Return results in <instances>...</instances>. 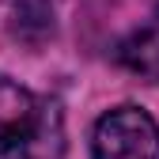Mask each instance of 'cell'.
Returning <instances> with one entry per match:
<instances>
[{"label": "cell", "instance_id": "obj_1", "mask_svg": "<svg viewBox=\"0 0 159 159\" xmlns=\"http://www.w3.org/2000/svg\"><path fill=\"white\" fill-rule=\"evenodd\" d=\"M0 159H65L61 106L8 76H0Z\"/></svg>", "mask_w": 159, "mask_h": 159}, {"label": "cell", "instance_id": "obj_3", "mask_svg": "<svg viewBox=\"0 0 159 159\" xmlns=\"http://www.w3.org/2000/svg\"><path fill=\"white\" fill-rule=\"evenodd\" d=\"M117 65L148 84H159V4L140 27H133L117 42Z\"/></svg>", "mask_w": 159, "mask_h": 159}, {"label": "cell", "instance_id": "obj_2", "mask_svg": "<svg viewBox=\"0 0 159 159\" xmlns=\"http://www.w3.org/2000/svg\"><path fill=\"white\" fill-rule=\"evenodd\" d=\"M95 159H159V125L140 106H114L95 121Z\"/></svg>", "mask_w": 159, "mask_h": 159}]
</instances>
